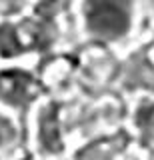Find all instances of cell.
Returning a JSON list of instances; mask_svg holds the SVG:
<instances>
[{"label":"cell","instance_id":"6da1fadb","mask_svg":"<svg viewBox=\"0 0 154 160\" xmlns=\"http://www.w3.org/2000/svg\"><path fill=\"white\" fill-rule=\"evenodd\" d=\"M74 16L82 36L116 46L136 30L138 0H74Z\"/></svg>","mask_w":154,"mask_h":160},{"label":"cell","instance_id":"7a4b0ae2","mask_svg":"<svg viewBox=\"0 0 154 160\" xmlns=\"http://www.w3.org/2000/svg\"><path fill=\"white\" fill-rule=\"evenodd\" d=\"M30 146L38 160H62L70 156V128L66 106L58 96H44L30 112Z\"/></svg>","mask_w":154,"mask_h":160},{"label":"cell","instance_id":"3957f363","mask_svg":"<svg viewBox=\"0 0 154 160\" xmlns=\"http://www.w3.org/2000/svg\"><path fill=\"white\" fill-rule=\"evenodd\" d=\"M44 82L34 66L26 62L0 64V108L16 116L28 112L44 98Z\"/></svg>","mask_w":154,"mask_h":160},{"label":"cell","instance_id":"277c9868","mask_svg":"<svg viewBox=\"0 0 154 160\" xmlns=\"http://www.w3.org/2000/svg\"><path fill=\"white\" fill-rule=\"evenodd\" d=\"M24 128L20 122V116L0 108V156L8 158L14 154L22 144Z\"/></svg>","mask_w":154,"mask_h":160},{"label":"cell","instance_id":"5b68a950","mask_svg":"<svg viewBox=\"0 0 154 160\" xmlns=\"http://www.w3.org/2000/svg\"><path fill=\"white\" fill-rule=\"evenodd\" d=\"M118 150L112 146V138H100L84 144L72 154V160H112Z\"/></svg>","mask_w":154,"mask_h":160},{"label":"cell","instance_id":"8992f818","mask_svg":"<svg viewBox=\"0 0 154 160\" xmlns=\"http://www.w3.org/2000/svg\"><path fill=\"white\" fill-rule=\"evenodd\" d=\"M0 160H6V158H4V156H0Z\"/></svg>","mask_w":154,"mask_h":160}]
</instances>
